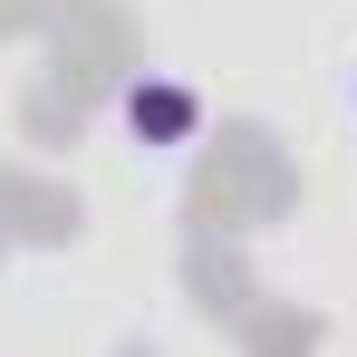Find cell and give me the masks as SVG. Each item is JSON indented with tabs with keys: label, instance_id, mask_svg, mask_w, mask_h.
Wrapping results in <instances>:
<instances>
[{
	"label": "cell",
	"instance_id": "obj_1",
	"mask_svg": "<svg viewBox=\"0 0 357 357\" xmlns=\"http://www.w3.org/2000/svg\"><path fill=\"white\" fill-rule=\"evenodd\" d=\"M116 116H126V135L135 145H155V155H183L193 135H203V97L183 87V77H135L116 97Z\"/></svg>",
	"mask_w": 357,
	"mask_h": 357
},
{
	"label": "cell",
	"instance_id": "obj_2",
	"mask_svg": "<svg viewBox=\"0 0 357 357\" xmlns=\"http://www.w3.org/2000/svg\"><path fill=\"white\" fill-rule=\"evenodd\" d=\"M348 97H357V77H348Z\"/></svg>",
	"mask_w": 357,
	"mask_h": 357
}]
</instances>
